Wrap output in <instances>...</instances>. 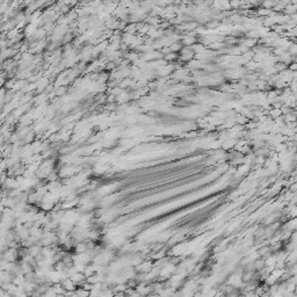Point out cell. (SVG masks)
Listing matches in <instances>:
<instances>
[{"instance_id":"cell-1","label":"cell","mask_w":297,"mask_h":297,"mask_svg":"<svg viewBox=\"0 0 297 297\" xmlns=\"http://www.w3.org/2000/svg\"><path fill=\"white\" fill-rule=\"evenodd\" d=\"M269 10H271V8H262V10H260L258 13H259L260 15H269V14L272 13Z\"/></svg>"}]
</instances>
